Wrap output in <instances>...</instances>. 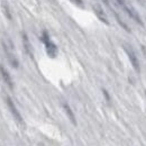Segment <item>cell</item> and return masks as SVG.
<instances>
[{
  "label": "cell",
  "instance_id": "6da1fadb",
  "mask_svg": "<svg viewBox=\"0 0 146 146\" xmlns=\"http://www.w3.org/2000/svg\"><path fill=\"white\" fill-rule=\"evenodd\" d=\"M113 1H115L116 6H118L124 13H126L128 16L133 19L135 23H137L138 25H143V20H142V18H141L139 14H138L131 6L128 5L126 0H113Z\"/></svg>",
  "mask_w": 146,
  "mask_h": 146
},
{
  "label": "cell",
  "instance_id": "7a4b0ae2",
  "mask_svg": "<svg viewBox=\"0 0 146 146\" xmlns=\"http://www.w3.org/2000/svg\"><path fill=\"white\" fill-rule=\"evenodd\" d=\"M40 40L44 43L45 45V48H46V53L50 57L54 58L56 57V55L58 53V50H57V46L55 45V43L51 39V37L48 35V33L46 31H43L42 32V35H40Z\"/></svg>",
  "mask_w": 146,
  "mask_h": 146
},
{
  "label": "cell",
  "instance_id": "3957f363",
  "mask_svg": "<svg viewBox=\"0 0 146 146\" xmlns=\"http://www.w3.org/2000/svg\"><path fill=\"white\" fill-rule=\"evenodd\" d=\"M2 47H3V51L7 55V58L10 63V65L15 69H18L19 66V62L17 60V57L15 56V54L13 53L14 52V44L10 42V40H2Z\"/></svg>",
  "mask_w": 146,
  "mask_h": 146
},
{
  "label": "cell",
  "instance_id": "277c9868",
  "mask_svg": "<svg viewBox=\"0 0 146 146\" xmlns=\"http://www.w3.org/2000/svg\"><path fill=\"white\" fill-rule=\"evenodd\" d=\"M6 104H7L8 108H9V110H10V112H11L13 117L15 118V120L18 123L19 125H24L23 116L20 115V112H19V110L17 109V107H16L15 102L13 101V99H11L9 96H6Z\"/></svg>",
  "mask_w": 146,
  "mask_h": 146
},
{
  "label": "cell",
  "instance_id": "5b68a950",
  "mask_svg": "<svg viewBox=\"0 0 146 146\" xmlns=\"http://www.w3.org/2000/svg\"><path fill=\"white\" fill-rule=\"evenodd\" d=\"M124 48H125V52H126L128 58H129V62H130L131 66L134 68V70H135L136 72H139V71H141V63H139V60H138L136 53L134 52V50H133L130 46L125 45Z\"/></svg>",
  "mask_w": 146,
  "mask_h": 146
},
{
  "label": "cell",
  "instance_id": "8992f818",
  "mask_svg": "<svg viewBox=\"0 0 146 146\" xmlns=\"http://www.w3.org/2000/svg\"><path fill=\"white\" fill-rule=\"evenodd\" d=\"M21 42H23V47L26 52V54L28 55L31 58L34 57V53H33V47H32V44H31V40L27 36V34L25 32L21 33Z\"/></svg>",
  "mask_w": 146,
  "mask_h": 146
},
{
  "label": "cell",
  "instance_id": "52a82bcc",
  "mask_svg": "<svg viewBox=\"0 0 146 146\" xmlns=\"http://www.w3.org/2000/svg\"><path fill=\"white\" fill-rule=\"evenodd\" d=\"M0 75L3 80V82L8 86L9 89H14V81H13V78L10 75V73L7 71V69L0 64Z\"/></svg>",
  "mask_w": 146,
  "mask_h": 146
},
{
  "label": "cell",
  "instance_id": "ba28073f",
  "mask_svg": "<svg viewBox=\"0 0 146 146\" xmlns=\"http://www.w3.org/2000/svg\"><path fill=\"white\" fill-rule=\"evenodd\" d=\"M62 107H63V109L65 111V113H66L69 120L75 126V125H76V118H75V115H74V112H73L72 108L70 107V105H69L68 102H63V104H62Z\"/></svg>",
  "mask_w": 146,
  "mask_h": 146
},
{
  "label": "cell",
  "instance_id": "9c48e42d",
  "mask_svg": "<svg viewBox=\"0 0 146 146\" xmlns=\"http://www.w3.org/2000/svg\"><path fill=\"white\" fill-rule=\"evenodd\" d=\"M93 11H94L96 16L100 19L102 23H105V24H107V25L109 24V20L107 18V15L105 14V11L102 10L101 7H99V6H93Z\"/></svg>",
  "mask_w": 146,
  "mask_h": 146
},
{
  "label": "cell",
  "instance_id": "30bf717a",
  "mask_svg": "<svg viewBox=\"0 0 146 146\" xmlns=\"http://www.w3.org/2000/svg\"><path fill=\"white\" fill-rule=\"evenodd\" d=\"M1 7H2V10H3V14H5V16L7 17L8 19H11V13H10V9H9V6L7 5V2H2V5H1Z\"/></svg>",
  "mask_w": 146,
  "mask_h": 146
},
{
  "label": "cell",
  "instance_id": "8fae6325",
  "mask_svg": "<svg viewBox=\"0 0 146 146\" xmlns=\"http://www.w3.org/2000/svg\"><path fill=\"white\" fill-rule=\"evenodd\" d=\"M113 14H115V17H116V19H117L118 24H119V25H120V26H121V27H123L124 29H126L127 32H130V28H129V26H128L127 24H126V23H125L124 20H121V18H120V17H119V16H118V15H117L116 13H113Z\"/></svg>",
  "mask_w": 146,
  "mask_h": 146
},
{
  "label": "cell",
  "instance_id": "7c38bea8",
  "mask_svg": "<svg viewBox=\"0 0 146 146\" xmlns=\"http://www.w3.org/2000/svg\"><path fill=\"white\" fill-rule=\"evenodd\" d=\"M102 93H104V96H105V99L108 101V102H110V100H111V98H110V94L108 93V91L106 90V89H102Z\"/></svg>",
  "mask_w": 146,
  "mask_h": 146
},
{
  "label": "cell",
  "instance_id": "4fadbf2b",
  "mask_svg": "<svg viewBox=\"0 0 146 146\" xmlns=\"http://www.w3.org/2000/svg\"><path fill=\"white\" fill-rule=\"evenodd\" d=\"M72 1L75 3V5H79L80 7H82V6H83V1H82V0H72Z\"/></svg>",
  "mask_w": 146,
  "mask_h": 146
},
{
  "label": "cell",
  "instance_id": "5bb4252c",
  "mask_svg": "<svg viewBox=\"0 0 146 146\" xmlns=\"http://www.w3.org/2000/svg\"><path fill=\"white\" fill-rule=\"evenodd\" d=\"M106 6H108V7H110V3H109V0H101Z\"/></svg>",
  "mask_w": 146,
  "mask_h": 146
},
{
  "label": "cell",
  "instance_id": "9a60e30c",
  "mask_svg": "<svg viewBox=\"0 0 146 146\" xmlns=\"http://www.w3.org/2000/svg\"><path fill=\"white\" fill-rule=\"evenodd\" d=\"M145 96H146V91H145Z\"/></svg>",
  "mask_w": 146,
  "mask_h": 146
},
{
  "label": "cell",
  "instance_id": "2e32d148",
  "mask_svg": "<svg viewBox=\"0 0 146 146\" xmlns=\"http://www.w3.org/2000/svg\"><path fill=\"white\" fill-rule=\"evenodd\" d=\"M139 1H142V0H139Z\"/></svg>",
  "mask_w": 146,
  "mask_h": 146
}]
</instances>
